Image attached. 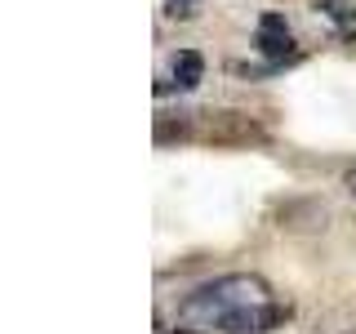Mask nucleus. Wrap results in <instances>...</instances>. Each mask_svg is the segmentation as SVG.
<instances>
[{
  "label": "nucleus",
  "mask_w": 356,
  "mask_h": 334,
  "mask_svg": "<svg viewBox=\"0 0 356 334\" xmlns=\"http://www.w3.org/2000/svg\"><path fill=\"white\" fill-rule=\"evenodd\" d=\"M250 303H267V281H259L250 272H232V276H218V281L192 289L183 299V308H178V317L187 326H218V321H227L232 312H241Z\"/></svg>",
  "instance_id": "f257e3e1"
},
{
  "label": "nucleus",
  "mask_w": 356,
  "mask_h": 334,
  "mask_svg": "<svg viewBox=\"0 0 356 334\" xmlns=\"http://www.w3.org/2000/svg\"><path fill=\"white\" fill-rule=\"evenodd\" d=\"M259 54L267 63H298L303 58V49H298V40L289 36V22L285 14H263L259 18Z\"/></svg>",
  "instance_id": "f03ea898"
},
{
  "label": "nucleus",
  "mask_w": 356,
  "mask_h": 334,
  "mask_svg": "<svg viewBox=\"0 0 356 334\" xmlns=\"http://www.w3.org/2000/svg\"><path fill=\"white\" fill-rule=\"evenodd\" d=\"M289 321V308L281 303H250V308H241V312H232L227 321H218V330L222 334H267V330H276V326H285Z\"/></svg>",
  "instance_id": "7ed1b4c3"
},
{
  "label": "nucleus",
  "mask_w": 356,
  "mask_h": 334,
  "mask_svg": "<svg viewBox=\"0 0 356 334\" xmlns=\"http://www.w3.org/2000/svg\"><path fill=\"white\" fill-rule=\"evenodd\" d=\"M312 14H316L339 40H356V5L352 0H312Z\"/></svg>",
  "instance_id": "20e7f679"
},
{
  "label": "nucleus",
  "mask_w": 356,
  "mask_h": 334,
  "mask_svg": "<svg viewBox=\"0 0 356 334\" xmlns=\"http://www.w3.org/2000/svg\"><path fill=\"white\" fill-rule=\"evenodd\" d=\"M174 81H178V89H196L205 81V58L196 49H178L174 54Z\"/></svg>",
  "instance_id": "39448f33"
},
{
  "label": "nucleus",
  "mask_w": 356,
  "mask_h": 334,
  "mask_svg": "<svg viewBox=\"0 0 356 334\" xmlns=\"http://www.w3.org/2000/svg\"><path fill=\"white\" fill-rule=\"evenodd\" d=\"M200 9H205V0H165V18L174 22H196Z\"/></svg>",
  "instance_id": "423d86ee"
},
{
  "label": "nucleus",
  "mask_w": 356,
  "mask_h": 334,
  "mask_svg": "<svg viewBox=\"0 0 356 334\" xmlns=\"http://www.w3.org/2000/svg\"><path fill=\"white\" fill-rule=\"evenodd\" d=\"M187 134H192V129H187L183 125V120H178V125H170V120H156V143H161V148H165V143H170V138H187Z\"/></svg>",
  "instance_id": "0eeeda50"
},
{
  "label": "nucleus",
  "mask_w": 356,
  "mask_h": 334,
  "mask_svg": "<svg viewBox=\"0 0 356 334\" xmlns=\"http://www.w3.org/2000/svg\"><path fill=\"white\" fill-rule=\"evenodd\" d=\"M343 187H348V192L356 196V165H352V170H348V174H343Z\"/></svg>",
  "instance_id": "6e6552de"
},
{
  "label": "nucleus",
  "mask_w": 356,
  "mask_h": 334,
  "mask_svg": "<svg viewBox=\"0 0 356 334\" xmlns=\"http://www.w3.org/2000/svg\"><path fill=\"white\" fill-rule=\"evenodd\" d=\"M174 334H200V330H174Z\"/></svg>",
  "instance_id": "1a4fd4ad"
}]
</instances>
